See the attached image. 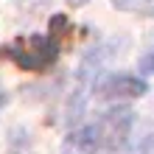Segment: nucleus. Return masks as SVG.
Here are the masks:
<instances>
[{
  "label": "nucleus",
  "instance_id": "obj_3",
  "mask_svg": "<svg viewBox=\"0 0 154 154\" xmlns=\"http://www.w3.org/2000/svg\"><path fill=\"white\" fill-rule=\"evenodd\" d=\"M149 84L137 76H123V73H112L106 76L101 84H98V95L106 98V101H115V98H137L146 95Z\"/></svg>",
  "mask_w": 154,
  "mask_h": 154
},
{
  "label": "nucleus",
  "instance_id": "obj_2",
  "mask_svg": "<svg viewBox=\"0 0 154 154\" xmlns=\"http://www.w3.org/2000/svg\"><path fill=\"white\" fill-rule=\"evenodd\" d=\"M3 56L17 62L23 70H45L51 67L59 56V42L53 37H28L23 42H14L3 51Z\"/></svg>",
  "mask_w": 154,
  "mask_h": 154
},
{
  "label": "nucleus",
  "instance_id": "obj_4",
  "mask_svg": "<svg viewBox=\"0 0 154 154\" xmlns=\"http://www.w3.org/2000/svg\"><path fill=\"white\" fill-rule=\"evenodd\" d=\"M115 8L123 11H143V14H154V0H112Z\"/></svg>",
  "mask_w": 154,
  "mask_h": 154
},
{
  "label": "nucleus",
  "instance_id": "obj_7",
  "mask_svg": "<svg viewBox=\"0 0 154 154\" xmlns=\"http://www.w3.org/2000/svg\"><path fill=\"white\" fill-rule=\"evenodd\" d=\"M6 104V93H0V106H3Z\"/></svg>",
  "mask_w": 154,
  "mask_h": 154
},
{
  "label": "nucleus",
  "instance_id": "obj_1",
  "mask_svg": "<svg viewBox=\"0 0 154 154\" xmlns=\"http://www.w3.org/2000/svg\"><path fill=\"white\" fill-rule=\"evenodd\" d=\"M132 126V112L129 109H112L101 121L73 132L62 146V154H104L112 151L123 143Z\"/></svg>",
  "mask_w": 154,
  "mask_h": 154
},
{
  "label": "nucleus",
  "instance_id": "obj_6",
  "mask_svg": "<svg viewBox=\"0 0 154 154\" xmlns=\"http://www.w3.org/2000/svg\"><path fill=\"white\" fill-rule=\"evenodd\" d=\"M70 6H84V3H90V0H67Z\"/></svg>",
  "mask_w": 154,
  "mask_h": 154
},
{
  "label": "nucleus",
  "instance_id": "obj_5",
  "mask_svg": "<svg viewBox=\"0 0 154 154\" xmlns=\"http://www.w3.org/2000/svg\"><path fill=\"white\" fill-rule=\"evenodd\" d=\"M140 70H146V73H154V51H151L149 56L140 62Z\"/></svg>",
  "mask_w": 154,
  "mask_h": 154
}]
</instances>
